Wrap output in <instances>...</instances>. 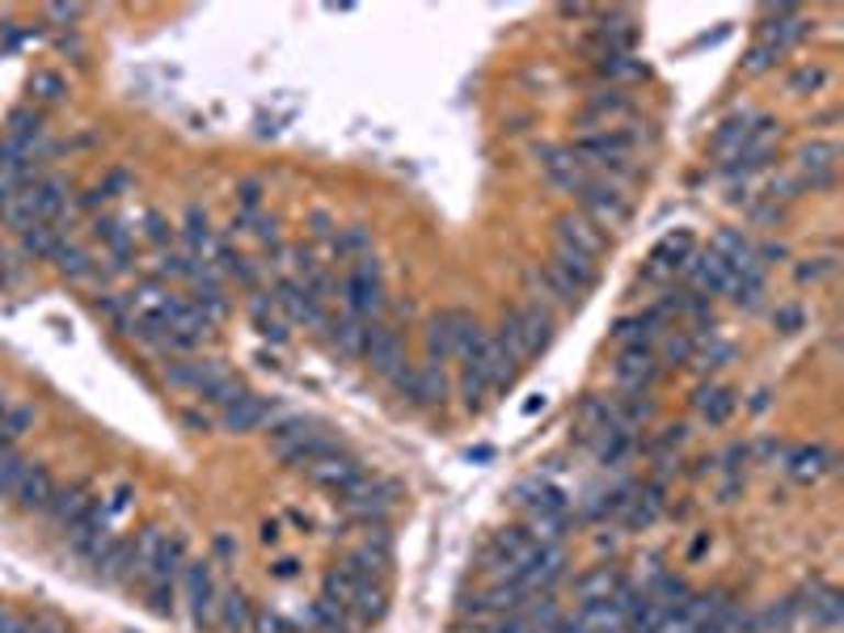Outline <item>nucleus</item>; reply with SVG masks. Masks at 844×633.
<instances>
[{"label": "nucleus", "instance_id": "obj_21", "mask_svg": "<svg viewBox=\"0 0 844 633\" xmlns=\"http://www.w3.org/2000/svg\"><path fill=\"white\" fill-rule=\"evenodd\" d=\"M267 414H271V402L267 397H254V393H241L237 402H228L220 418H224V427L228 431H254V427H262L267 422Z\"/></svg>", "mask_w": 844, "mask_h": 633}, {"label": "nucleus", "instance_id": "obj_33", "mask_svg": "<svg viewBox=\"0 0 844 633\" xmlns=\"http://www.w3.org/2000/svg\"><path fill=\"white\" fill-rule=\"evenodd\" d=\"M30 473V461L22 456V452H4L0 456V498H13L18 495V486H22V477Z\"/></svg>", "mask_w": 844, "mask_h": 633}, {"label": "nucleus", "instance_id": "obj_37", "mask_svg": "<svg viewBox=\"0 0 844 633\" xmlns=\"http://www.w3.org/2000/svg\"><path fill=\"white\" fill-rule=\"evenodd\" d=\"M334 253L338 258H363V253H372V237H368V228H347L342 237H334Z\"/></svg>", "mask_w": 844, "mask_h": 633}, {"label": "nucleus", "instance_id": "obj_26", "mask_svg": "<svg viewBox=\"0 0 844 633\" xmlns=\"http://www.w3.org/2000/svg\"><path fill=\"white\" fill-rule=\"evenodd\" d=\"M52 262H55V271H59V275H68V279H89L93 271H98L93 253L81 249L77 241H59V249L52 253Z\"/></svg>", "mask_w": 844, "mask_h": 633}, {"label": "nucleus", "instance_id": "obj_13", "mask_svg": "<svg viewBox=\"0 0 844 633\" xmlns=\"http://www.w3.org/2000/svg\"><path fill=\"white\" fill-rule=\"evenodd\" d=\"M659 372H663V363H659L651 347H626V355L617 363V385L626 393H651Z\"/></svg>", "mask_w": 844, "mask_h": 633}, {"label": "nucleus", "instance_id": "obj_24", "mask_svg": "<svg viewBox=\"0 0 844 633\" xmlns=\"http://www.w3.org/2000/svg\"><path fill=\"white\" fill-rule=\"evenodd\" d=\"M693 406H697V414H701V422L722 427V422L735 414V393L722 385H701L697 388V397H693Z\"/></svg>", "mask_w": 844, "mask_h": 633}, {"label": "nucleus", "instance_id": "obj_7", "mask_svg": "<svg viewBox=\"0 0 844 633\" xmlns=\"http://www.w3.org/2000/svg\"><path fill=\"white\" fill-rule=\"evenodd\" d=\"M363 359H368V368L376 372V376H393L402 363H406V342H402V334L393 330L389 321H372L368 326V347H363Z\"/></svg>", "mask_w": 844, "mask_h": 633}, {"label": "nucleus", "instance_id": "obj_19", "mask_svg": "<svg viewBox=\"0 0 844 633\" xmlns=\"http://www.w3.org/2000/svg\"><path fill=\"white\" fill-rule=\"evenodd\" d=\"M786 468H790V477L794 482H802V486H811V482H819L823 473H832V452L828 448H819V443H798V448H790L786 452Z\"/></svg>", "mask_w": 844, "mask_h": 633}, {"label": "nucleus", "instance_id": "obj_30", "mask_svg": "<svg viewBox=\"0 0 844 633\" xmlns=\"http://www.w3.org/2000/svg\"><path fill=\"white\" fill-rule=\"evenodd\" d=\"M617 587H621V578L612 575L608 566H599V570L578 578V596H583V604H592V600H612Z\"/></svg>", "mask_w": 844, "mask_h": 633}, {"label": "nucleus", "instance_id": "obj_25", "mask_svg": "<svg viewBox=\"0 0 844 633\" xmlns=\"http://www.w3.org/2000/svg\"><path fill=\"white\" fill-rule=\"evenodd\" d=\"M752 127H756V114H731L722 127H718V136H713V152L718 157H727V161H735L739 152H743V144L752 136Z\"/></svg>", "mask_w": 844, "mask_h": 633}, {"label": "nucleus", "instance_id": "obj_12", "mask_svg": "<svg viewBox=\"0 0 844 633\" xmlns=\"http://www.w3.org/2000/svg\"><path fill=\"white\" fill-rule=\"evenodd\" d=\"M304 473H308L322 490H334V495H347L351 486L363 482V465H359L355 456H347V452H329V456H322L317 465H308Z\"/></svg>", "mask_w": 844, "mask_h": 633}, {"label": "nucleus", "instance_id": "obj_41", "mask_svg": "<svg viewBox=\"0 0 844 633\" xmlns=\"http://www.w3.org/2000/svg\"><path fill=\"white\" fill-rule=\"evenodd\" d=\"M836 271V262L832 258H811V262H802L798 267V283H819V279H828Z\"/></svg>", "mask_w": 844, "mask_h": 633}, {"label": "nucleus", "instance_id": "obj_38", "mask_svg": "<svg viewBox=\"0 0 844 633\" xmlns=\"http://www.w3.org/2000/svg\"><path fill=\"white\" fill-rule=\"evenodd\" d=\"M599 72H604L608 81H629V77H642L646 68L626 52V56H599Z\"/></svg>", "mask_w": 844, "mask_h": 633}, {"label": "nucleus", "instance_id": "obj_15", "mask_svg": "<svg viewBox=\"0 0 844 633\" xmlns=\"http://www.w3.org/2000/svg\"><path fill=\"white\" fill-rule=\"evenodd\" d=\"M697 253V246H693V233H672V237H663L659 246H654L651 253V271H646V279H663V275H676L680 271L684 275V267H688V258Z\"/></svg>", "mask_w": 844, "mask_h": 633}, {"label": "nucleus", "instance_id": "obj_22", "mask_svg": "<svg viewBox=\"0 0 844 633\" xmlns=\"http://www.w3.org/2000/svg\"><path fill=\"white\" fill-rule=\"evenodd\" d=\"M52 495H55V477L43 465H30V473L22 477V486H18L13 502H18L22 511H47Z\"/></svg>", "mask_w": 844, "mask_h": 633}, {"label": "nucleus", "instance_id": "obj_18", "mask_svg": "<svg viewBox=\"0 0 844 633\" xmlns=\"http://www.w3.org/2000/svg\"><path fill=\"white\" fill-rule=\"evenodd\" d=\"M322 334L329 338V347L342 359H363V347H368V321H355L351 313L347 317H329Z\"/></svg>", "mask_w": 844, "mask_h": 633}, {"label": "nucleus", "instance_id": "obj_27", "mask_svg": "<svg viewBox=\"0 0 844 633\" xmlns=\"http://www.w3.org/2000/svg\"><path fill=\"white\" fill-rule=\"evenodd\" d=\"M93 566H98V575L106 578V583L132 578V541H110V550L102 553Z\"/></svg>", "mask_w": 844, "mask_h": 633}, {"label": "nucleus", "instance_id": "obj_23", "mask_svg": "<svg viewBox=\"0 0 844 633\" xmlns=\"http://www.w3.org/2000/svg\"><path fill=\"white\" fill-rule=\"evenodd\" d=\"M553 267L571 279L578 292L596 287V279H599L596 258H587V253H578V249H571V246H558V253H553Z\"/></svg>", "mask_w": 844, "mask_h": 633}, {"label": "nucleus", "instance_id": "obj_14", "mask_svg": "<svg viewBox=\"0 0 844 633\" xmlns=\"http://www.w3.org/2000/svg\"><path fill=\"white\" fill-rule=\"evenodd\" d=\"M553 233H558V246H571V249H578V253H587V258H599L604 246H608L604 228H596V224L587 221L583 212H566V216H558Z\"/></svg>", "mask_w": 844, "mask_h": 633}, {"label": "nucleus", "instance_id": "obj_10", "mask_svg": "<svg viewBox=\"0 0 844 633\" xmlns=\"http://www.w3.org/2000/svg\"><path fill=\"white\" fill-rule=\"evenodd\" d=\"M541 169H545V178L562 194H583L592 186V178H596L571 148H541Z\"/></svg>", "mask_w": 844, "mask_h": 633}, {"label": "nucleus", "instance_id": "obj_11", "mask_svg": "<svg viewBox=\"0 0 844 633\" xmlns=\"http://www.w3.org/2000/svg\"><path fill=\"white\" fill-rule=\"evenodd\" d=\"M684 275H688V283L697 287V296H727L731 292V283H735V271L713 253V249H706V253H693L688 258V267H684Z\"/></svg>", "mask_w": 844, "mask_h": 633}, {"label": "nucleus", "instance_id": "obj_34", "mask_svg": "<svg viewBox=\"0 0 844 633\" xmlns=\"http://www.w3.org/2000/svg\"><path fill=\"white\" fill-rule=\"evenodd\" d=\"M93 233H98V241H106V249L114 253V262H119V267L132 258V237H127V228H123V224L98 221L93 224Z\"/></svg>", "mask_w": 844, "mask_h": 633}, {"label": "nucleus", "instance_id": "obj_29", "mask_svg": "<svg viewBox=\"0 0 844 633\" xmlns=\"http://www.w3.org/2000/svg\"><path fill=\"white\" fill-rule=\"evenodd\" d=\"M308 436H317V431H313V427H308L304 418H283V422H279V427H274V431H271V448H274V456L283 461V456H288V452H292L296 443L308 440Z\"/></svg>", "mask_w": 844, "mask_h": 633}, {"label": "nucleus", "instance_id": "obj_36", "mask_svg": "<svg viewBox=\"0 0 844 633\" xmlns=\"http://www.w3.org/2000/svg\"><path fill=\"white\" fill-rule=\"evenodd\" d=\"M807 612H811L815 625H836V621H841V591H832V587L815 591L811 604H807Z\"/></svg>", "mask_w": 844, "mask_h": 633}, {"label": "nucleus", "instance_id": "obj_16", "mask_svg": "<svg viewBox=\"0 0 844 633\" xmlns=\"http://www.w3.org/2000/svg\"><path fill=\"white\" fill-rule=\"evenodd\" d=\"M836 144H828V139H811L802 152H798V173H802V182H811V186H832L836 182Z\"/></svg>", "mask_w": 844, "mask_h": 633}, {"label": "nucleus", "instance_id": "obj_44", "mask_svg": "<svg viewBox=\"0 0 844 633\" xmlns=\"http://www.w3.org/2000/svg\"><path fill=\"white\" fill-rule=\"evenodd\" d=\"M9 448H13V440H9V436H4V431H0V456H4V452H9Z\"/></svg>", "mask_w": 844, "mask_h": 633}, {"label": "nucleus", "instance_id": "obj_1", "mask_svg": "<svg viewBox=\"0 0 844 633\" xmlns=\"http://www.w3.org/2000/svg\"><path fill=\"white\" fill-rule=\"evenodd\" d=\"M516 507L528 516V532L537 541H549V545H562V536L571 532V502L566 495L545 482V477H528L516 486Z\"/></svg>", "mask_w": 844, "mask_h": 633}, {"label": "nucleus", "instance_id": "obj_3", "mask_svg": "<svg viewBox=\"0 0 844 633\" xmlns=\"http://www.w3.org/2000/svg\"><path fill=\"white\" fill-rule=\"evenodd\" d=\"M342 301H347V313L355 321H381L384 317V275H381V262L372 253L355 258L347 279H342Z\"/></svg>", "mask_w": 844, "mask_h": 633}, {"label": "nucleus", "instance_id": "obj_43", "mask_svg": "<svg viewBox=\"0 0 844 633\" xmlns=\"http://www.w3.org/2000/svg\"><path fill=\"white\" fill-rule=\"evenodd\" d=\"M26 633H68V630H64L59 621H52V617H47V621H30Z\"/></svg>", "mask_w": 844, "mask_h": 633}, {"label": "nucleus", "instance_id": "obj_28", "mask_svg": "<svg viewBox=\"0 0 844 633\" xmlns=\"http://www.w3.org/2000/svg\"><path fill=\"white\" fill-rule=\"evenodd\" d=\"M216 612H220L216 621L228 633H249L254 630V617H249V604H246V596H241V591H228V596L216 604Z\"/></svg>", "mask_w": 844, "mask_h": 633}, {"label": "nucleus", "instance_id": "obj_8", "mask_svg": "<svg viewBox=\"0 0 844 633\" xmlns=\"http://www.w3.org/2000/svg\"><path fill=\"white\" fill-rule=\"evenodd\" d=\"M182 587H187V600H191V617L194 625H212L216 621V578H212V566L207 562H187L182 566Z\"/></svg>", "mask_w": 844, "mask_h": 633}, {"label": "nucleus", "instance_id": "obj_32", "mask_svg": "<svg viewBox=\"0 0 844 633\" xmlns=\"http://www.w3.org/2000/svg\"><path fill=\"white\" fill-rule=\"evenodd\" d=\"M828 84H832L828 64H802L790 77V93L794 98H807V93H819V89H828Z\"/></svg>", "mask_w": 844, "mask_h": 633}, {"label": "nucleus", "instance_id": "obj_42", "mask_svg": "<svg viewBox=\"0 0 844 633\" xmlns=\"http://www.w3.org/2000/svg\"><path fill=\"white\" fill-rule=\"evenodd\" d=\"M254 630L258 633H296V625L283 621L279 612H267V617H254Z\"/></svg>", "mask_w": 844, "mask_h": 633}, {"label": "nucleus", "instance_id": "obj_17", "mask_svg": "<svg viewBox=\"0 0 844 633\" xmlns=\"http://www.w3.org/2000/svg\"><path fill=\"white\" fill-rule=\"evenodd\" d=\"M98 507V498L89 495V486H55V495H52V502H47V520L55 523V528H72V523L81 520V516H89Z\"/></svg>", "mask_w": 844, "mask_h": 633}, {"label": "nucleus", "instance_id": "obj_35", "mask_svg": "<svg viewBox=\"0 0 844 633\" xmlns=\"http://www.w3.org/2000/svg\"><path fill=\"white\" fill-rule=\"evenodd\" d=\"M59 241H64V237H59L55 224H34V228L22 233V249H26V253H38V258H52L55 249H59Z\"/></svg>", "mask_w": 844, "mask_h": 633}, {"label": "nucleus", "instance_id": "obj_4", "mask_svg": "<svg viewBox=\"0 0 844 633\" xmlns=\"http://www.w3.org/2000/svg\"><path fill=\"white\" fill-rule=\"evenodd\" d=\"M498 338L516 351V359L524 363V359H532V355H541L549 347V338H553V317H549V308L545 304H524V308H511L507 313V321H503V330H498Z\"/></svg>", "mask_w": 844, "mask_h": 633}, {"label": "nucleus", "instance_id": "obj_5", "mask_svg": "<svg viewBox=\"0 0 844 633\" xmlns=\"http://www.w3.org/2000/svg\"><path fill=\"white\" fill-rule=\"evenodd\" d=\"M578 203H583V216L596 228H621L629 221V212H633L629 194L612 178H592V186L578 194Z\"/></svg>", "mask_w": 844, "mask_h": 633}, {"label": "nucleus", "instance_id": "obj_2", "mask_svg": "<svg viewBox=\"0 0 844 633\" xmlns=\"http://www.w3.org/2000/svg\"><path fill=\"white\" fill-rule=\"evenodd\" d=\"M482 338H486V330H482V321H477L473 313L443 308V313L431 317V326H427L431 363H464V359L482 347Z\"/></svg>", "mask_w": 844, "mask_h": 633}, {"label": "nucleus", "instance_id": "obj_6", "mask_svg": "<svg viewBox=\"0 0 844 633\" xmlns=\"http://www.w3.org/2000/svg\"><path fill=\"white\" fill-rule=\"evenodd\" d=\"M271 301L288 321H296V326H304V330H322V326L329 321L326 301H317L300 279H279Z\"/></svg>", "mask_w": 844, "mask_h": 633}, {"label": "nucleus", "instance_id": "obj_31", "mask_svg": "<svg viewBox=\"0 0 844 633\" xmlns=\"http://www.w3.org/2000/svg\"><path fill=\"white\" fill-rule=\"evenodd\" d=\"M249 317H254V326H258L262 338H274V342H283V338H288V330H283V317H279L274 301L267 304V296H258V301L249 304Z\"/></svg>", "mask_w": 844, "mask_h": 633}, {"label": "nucleus", "instance_id": "obj_40", "mask_svg": "<svg viewBox=\"0 0 844 633\" xmlns=\"http://www.w3.org/2000/svg\"><path fill=\"white\" fill-rule=\"evenodd\" d=\"M30 93H34V98H43V102H59V98H64V81H59L55 72H34Z\"/></svg>", "mask_w": 844, "mask_h": 633}, {"label": "nucleus", "instance_id": "obj_20", "mask_svg": "<svg viewBox=\"0 0 844 633\" xmlns=\"http://www.w3.org/2000/svg\"><path fill=\"white\" fill-rule=\"evenodd\" d=\"M528 283H532V292H541V296H537V304L549 301V304H562V308H571V304H578V296H583V292L574 287L571 279L562 275L558 267H553V262H545L541 271H532V275H528Z\"/></svg>", "mask_w": 844, "mask_h": 633}, {"label": "nucleus", "instance_id": "obj_9", "mask_svg": "<svg viewBox=\"0 0 844 633\" xmlns=\"http://www.w3.org/2000/svg\"><path fill=\"white\" fill-rule=\"evenodd\" d=\"M110 541H114V536H110V511L102 502L68 528V545H72V553L85 557V562H98V557L110 550Z\"/></svg>", "mask_w": 844, "mask_h": 633}, {"label": "nucleus", "instance_id": "obj_39", "mask_svg": "<svg viewBox=\"0 0 844 633\" xmlns=\"http://www.w3.org/2000/svg\"><path fill=\"white\" fill-rule=\"evenodd\" d=\"M693 347H697V338L667 334V338H663V359H667V363H688V359H693Z\"/></svg>", "mask_w": 844, "mask_h": 633}]
</instances>
